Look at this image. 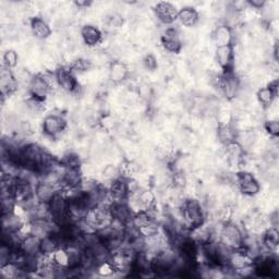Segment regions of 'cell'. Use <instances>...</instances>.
I'll list each match as a JSON object with an SVG mask.
<instances>
[{
    "label": "cell",
    "instance_id": "cell-1",
    "mask_svg": "<svg viewBox=\"0 0 279 279\" xmlns=\"http://www.w3.org/2000/svg\"><path fill=\"white\" fill-rule=\"evenodd\" d=\"M221 243L229 250H239L244 247V239L242 232L236 225L228 223L221 230Z\"/></svg>",
    "mask_w": 279,
    "mask_h": 279
},
{
    "label": "cell",
    "instance_id": "cell-2",
    "mask_svg": "<svg viewBox=\"0 0 279 279\" xmlns=\"http://www.w3.org/2000/svg\"><path fill=\"white\" fill-rule=\"evenodd\" d=\"M182 215L189 227L192 229L201 227L204 223L202 207L200 203L195 200H189L183 204Z\"/></svg>",
    "mask_w": 279,
    "mask_h": 279
},
{
    "label": "cell",
    "instance_id": "cell-3",
    "mask_svg": "<svg viewBox=\"0 0 279 279\" xmlns=\"http://www.w3.org/2000/svg\"><path fill=\"white\" fill-rule=\"evenodd\" d=\"M237 183L239 187L240 191L245 195H255L260 192V184L257 181V179L251 175L250 172L241 171L237 174Z\"/></svg>",
    "mask_w": 279,
    "mask_h": 279
},
{
    "label": "cell",
    "instance_id": "cell-4",
    "mask_svg": "<svg viewBox=\"0 0 279 279\" xmlns=\"http://www.w3.org/2000/svg\"><path fill=\"white\" fill-rule=\"evenodd\" d=\"M51 87H52L51 84L48 83V81L46 80L45 77L36 76L33 79H31L29 88H30V92H31L33 98L44 102L46 96L49 93V89H51Z\"/></svg>",
    "mask_w": 279,
    "mask_h": 279
},
{
    "label": "cell",
    "instance_id": "cell-5",
    "mask_svg": "<svg viewBox=\"0 0 279 279\" xmlns=\"http://www.w3.org/2000/svg\"><path fill=\"white\" fill-rule=\"evenodd\" d=\"M110 215L113 221H117V223L121 225H126L129 221L132 220V211L128 206L127 204L122 202H113L110 207Z\"/></svg>",
    "mask_w": 279,
    "mask_h": 279
},
{
    "label": "cell",
    "instance_id": "cell-6",
    "mask_svg": "<svg viewBox=\"0 0 279 279\" xmlns=\"http://www.w3.org/2000/svg\"><path fill=\"white\" fill-rule=\"evenodd\" d=\"M55 76L57 80V84H58L63 91L69 93L76 91L78 87V82L70 70L61 68L59 70H57Z\"/></svg>",
    "mask_w": 279,
    "mask_h": 279
},
{
    "label": "cell",
    "instance_id": "cell-7",
    "mask_svg": "<svg viewBox=\"0 0 279 279\" xmlns=\"http://www.w3.org/2000/svg\"><path fill=\"white\" fill-rule=\"evenodd\" d=\"M178 10L169 3H158L155 6V13L157 18L166 24H170L178 19Z\"/></svg>",
    "mask_w": 279,
    "mask_h": 279
},
{
    "label": "cell",
    "instance_id": "cell-8",
    "mask_svg": "<svg viewBox=\"0 0 279 279\" xmlns=\"http://www.w3.org/2000/svg\"><path fill=\"white\" fill-rule=\"evenodd\" d=\"M65 127V122L60 116L51 114L44 119L43 131L48 136H56L59 134Z\"/></svg>",
    "mask_w": 279,
    "mask_h": 279
},
{
    "label": "cell",
    "instance_id": "cell-9",
    "mask_svg": "<svg viewBox=\"0 0 279 279\" xmlns=\"http://www.w3.org/2000/svg\"><path fill=\"white\" fill-rule=\"evenodd\" d=\"M216 59H217L220 67L226 71V73L231 72V67H232V63H234L232 45L217 47Z\"/></svg>",
    "mask_w": 279,
    "mask_h": 279
},
{
    "label": "cell",
    "instance_id": "cell-10",
    "mask_svg": "<svg viewBox=\"0 0 279 279\" xmlns=\"http://www.w3.org/2000/svg\"><path fill=\"white\" fill-rule=\"evenodd\" d=\"M218 86L227 98H234L238 92L239 83L231 72H227L223 78H219Z\"/></svg>",
    "mask_w": 279,
    "mask_h": 279
},
{
    "label": "cell",
    "instance_id": "cell-11",
    "mask_svg": "<svg viewBox=\"0 0 279 279\" xmlns=\"http://www.w3.org/2000/svg\"><path fill=\"white\" fill-rule=\"evenodd\" d=\"M60 238L57 234H47L39 240V251L43 255H49L60 248Z\"/></svg>",
    "mask_w": 279,
    "mask_h": 279
},
{
    "label": "cell",
    "instance_id": "cell-12",
    "mask_svg": "<svg viewBox=\"0 0 279 279\" xmlns=\"http://www.w3.org/2000/svg\"><path fill=\"white\" fill-rule=\"evenodd\" d=\"M109 193L114 200L113 202H122L127 199V196L130 193L129 183L122 179H116L111 183Z\"/></svg>",
    "mask_w": 279,
    "mask_h": 279
},
{
    "label": "cell",
    "instance_id": "cell-13",
    "mask_svg": "<svg viewBox=\"0 0 279 279\" xmlns=\"http://www.w3.org/2000/svg\"><path fill=\"white\" fill-rule=\"evenodd\" d=\"M161 42L165 49L171 53H179L181 49V42L179 39V35L176 30L169 29L161 37Z\"/></svg>",
    "mask_w": 279,
    "mask_h": 279
},
{
    "label": "cell",
    "instance_id": "cell-14",
    "mask_svg": "<svg viewBox=\"0 0 279 279\" xmlns=\"http://www.w3.org/2000/svg\"><path fill=\"white\" fill-rule=\"evenodd\" d=\"M57 192L51 182H38L35 187L36 199L42 204H48Z\"/></svg>",
    "mask_w": 279,
    "mask_h": 279
},
{
    "label": "cell",
    "instance_id": "cell-15",
    "mask_svg": "<svg viewBox=\"0 0 279 279\" xmlns=\"http://www.w3.org/2000/svg\"><path fill=\"white\" fill-rule=\"evenodd\" d=\"M49 260H51L52 264L57 270L63 269V268L69 269L70 260H69V252L67 249L59 248L58 250H56L54 253L49 254Z\"/></svg>",
    "mask_w": 279,
    "mask_h": 279
},
{
    "label": "cell",
    "instance_id": "cell-16",
    "mask_svg": "<svg viewBox=\"0 0 279 279\" xmlns=\"http://www.w3.org/2000/svg\"><path fill=\"white\" fill-rule=\"evenodd\" d=\"M81 35L84 40V43L91 47L100 44L102 40L101 31L93 26H85L82 28Z\"/></svg>",
    "mask_w": 279,
    "mask_h": 279
},
{
    "label": "cell",
    "instance_id": "cell-17",
    "mask_svg": "<svg viewBox=\"0 0 279 279\" xmlns=\"http://www.w3.org/2000/svg\"><path fill=\"white\" fill-rule=\"evenodd\" d=\"M61 181L71 190H76L82 184V176L80 169L65 168Z\"/></svg>",
    "mask_w": 279,
    "mask_h": 279
},
{
    "label": "cell",
    "instance_id": "cell-18",
    "mask_svg": "<svg viewBox=\"0 0 279 279\" xmlns=\"http://www.w3.org/2000/svg\"><path fill=\"white\" fill-rule=\"evenodd\" d=\"M31 30L33 35L39 39H45L52 34V30L48 24L40 18H34L31 21Z\"/></svg>",
    "mask_w": 279,
    "mask_h": 279
},
{
    "label": "cell",
    "instance_id": "cell-19",
    "mask_svg": "<svg viewBox=\"0 0 279 279\" xmlns=\"http://www.w3.org/2000/svg\"><path fill=\"white\" fill-rule=\"evenodd\" d=\"M178 19L185 27H194L199 21V13L193 8L185 7L178 12Z\"/></svg>",
    "mask_w": 279,
    "mask_h": 279
},
{
    "label": "cell",
    "instance_id": "cell-20",
    "mask_svg": "<svg viewBox=\"0 0 279 279\" xmlns=\"http://www.w3.org/2000/svg\"><path fill=\"white\" fill-rule=\"evenodd\" d=\"M128 77V68L125 63L122 62H113L110 65L109 70V78L113 82V83H121L122 81H125Z\"/></svg>",
    "mask_w": 279,
    "mask_h": 279
},
{
    "label": "cell",
    "instance_id": "cell-21",
    "mask_svg": "<svg viewBox=\"0 0 279 279\" xmlns=\"http://www.w3.org/2000/svg\"><path fill=\"white\" fill-rule=\"evenodd\" d=\"M215 42L219 46L231 45L232 33L231 30L227 26H219L215 31Z\"/></svg>",
    "mask_w": 279,
    "mask_h": 279
},
{
    "label": "cell",
    "instance_id": "cell-22",
    "mask_svg": "<svg viewBox=\"0 0 279 279\" xmlns=\"http://www.w3.org/2000/svg\"><path fill=\"white\" fill-rule=\"evenodd\" d=\"M2 87H3V93H7V94H11L12 92L15 91L16 88V83L9 68L4 69L2 71Z\"/></svg>",
    "mask_w": 279,
    "mask_h": 279
},
{
    "label": "cell",
    "instance_id": "cell-23",
    "mask_svg": "<svg viewBox=\"0 0 279 279\" xmlns=\"http://www.w3.org/2000/svg\"><path fill=\"white\" fill-rule=\"evenodd\" d=\"M218 137L221 143L227 145L229 143H232L236 141L237 134H236V131L230 126L223 125L218 129Z\"/></svg>",
    "mask_w": 279,
    "mask_h": 279
},
{
    "label": "cell",
    "instance_id": "cell-24",
    "mask_svg": "<svg viewBox=\"0 0 279 279\" xmlns=\"http://www.w3.org/2000/svg\"><path fill=\"white\" fill-rule=\"evenodd\" d=\"M263 241L265 247L268 250H273L275 248H277L278 245V241H279V237H278V231L276 228H270L266 231V234L264 235Z\"/></svg>",
    "mask_w": 279,
    "mask_h": 279
},
{
    "label": "cell",
    "instance_id": "cell-25",
    "mask_svg": "<svg viewBox=\"0 0 279 279\" xmlns=\"http://www.w3.org/2000/svg\"><path fill=\"white\" fill-rule=\"evenodd\" d=\"M154 200H155L154 194L151 191H143L137 194L135 202L138 204V206H142L144 208L149 210L154 204Z\"/></svg>",
    "mask_w": 279,
    "mask_h": 279
},
{
    "label": "cell",
    "instance_id": "cell-26",
    "mask_svg": "<svg viewBox=\"0 0 279 279\" xmlns=\"http://www.w3.org/2000/svg\"><path fill=\"white\" fill-rule=\"evenodd\" d=\"M276 96L274 95V93L270 91V89L268 87H265V88H261L260 91L258 92V98L260 103L263 105V106H269L270 104L273 103L274 98Z\"/></svg>",
    "mask_w": 279,
    "mask_h": 279
},
{
    "label": "cell",
    "instance_id": "cell-27",
    "mask_svg": "<svg viewBox=\"0 0 279 279\" xmlns=\"http://www.w3.org/2000/svg\"><path fill=\"white\" fill-rule=\"evenodd\" d=\"M114 272H116V268H114L111 262H108V261H103L97 267V273L100 276L108 277V276H111Z\"/></svg>",
    "mask_w": 279,
    "mask_h": 279
},
{
    "label": "cell",
    "instance_id": "cell-28",
    "mask_svg": "<svg viewBox=\"0 0 279 279\" xmlns=\"http://www.w3.org/2000/svg\"><path fill=\"white\" fill-rule=\"evenodd\" d=\"M4 61L7 68H14L16 63H18V55L14 51H8L4 55Z\"/></svg>",
    "mask_w": 279,
    "mask_h": 279
},
{
    "label": "cell",
    "instance_id": "cell-29",
    "mask_svg": "<svg viewBox=\"0 0 279 279\" xmlns=\"http://www.w3.org/2000/svg\"><path fill=\"white\" fill-rule=\"evenodd\" d=\"M71 68L73 69V71H78V72H83L86 71L89 68V62L83 59H79L77 61L73 62V64L71 65Z\"/></svg>",
    "mask_w": 279,
    "mask_h": 279
},
{
    "label": "cell",
    "instance_id": "cell-30",
    "mask_svg": "<svg viewBox=\"0 0 279 279\" xmlns=\"http://www.w3.org/2000/svg\"><path fill=\"white\" fill-rule=\"evenodd\" d=\"M265 129L270 135L277 136L279 134V124H278V121H267L265 124Z\"/></svg>",
    "mask_w": 279,
    "mask_h": 279
},
{
    "label": "cell",
    "instance_id": "cell-31",
    "mask_svg": "<svg viewBox=\"0 0 279 279\" xmlns=\"http://www.w3.org/2000/svg\"><path fill=\"white\" fill-rule=\"evenodd\" d=\"M118 175H119L118 169L116 167H113V166H108L107 168L104 170V177L109 179V180H113V181L116 179H118L117 178Z\"/></svg>",
    "mask_w": 279,
    "mask_h": 279
},
{
    "label": "cell",
    "instance_id": "cell-32",
    "mask_svg": "<svg viewBox=\"0 0 279 279\" xmlns=\"http://www.w3.org/2000/svg\"><path fill=\"white\" fill-rule=\"evenodd\" d=\"M144 65L146 67V69L155 70L156 67H157V62H156L155 57L152 55H147L144 59Z\"/></svg>",
    "mask_w": 279,
    "mask_h": 279
},
{
    "label": "cell",
    "instance_id": "cell-33",
    "mask_svg": "<svg viewBox=\"0 0 279 279\" xmlns=\"http://www.w3.org/2000/svg\"><path fill=\"white\" fill-rule=\"evenodd\" d=\"M249 5L257 8V9H261V8H263V6L265 5V2L264 0H251V2H249Z\"/></svg>",
    "mask_w": 279,
    "mask_h": 279
},
{
    "label": "cell",
    "instance_id": "cell-34",
    "mask_svg": "<svg viewBox=\"0 0 279 279\" xmlns=\"http://www.w3.org/2000/svg\"><path fill=\"white\" fill-rule=\"evenodd\" d=\"M267 87L274 93L275 96H277V94H278V81L277 80L270 82V84Z\"/></svg>",
    "mask_w": 279,
    "mask_h": 279
},
{
    "label": "cell",
    "instance_id": "cell-35",
    "mask_svg": "<svg viewBox=\"0 0 279 279\" xmlns=\"http://www.w3.org/2000/svg\"><path fill=\"white\" fill-rule=\"evenodd\" d=\"M111 22L114 27H120L121 24L124 23V20H122L119 15H114V16H112Z\"/></svg>",
    "mask_w": 279,
    "mask_h": 279
},
{
    "label": "cell",
    "instance_id": "cell-36",
    "mask_svg": "<svg viewBox=\"0 0 279 279\" xmlns=\"http://www.w3.org/2000/svg\"><path fill=\"white\" fill-rule=\"evenodd\" d=\"M76 5L78 7H87V6L91 5V3L89 2H76Z\"/></svg>",
    "mask_w": 279,
    "mask_h": 279
}]
</instances>
